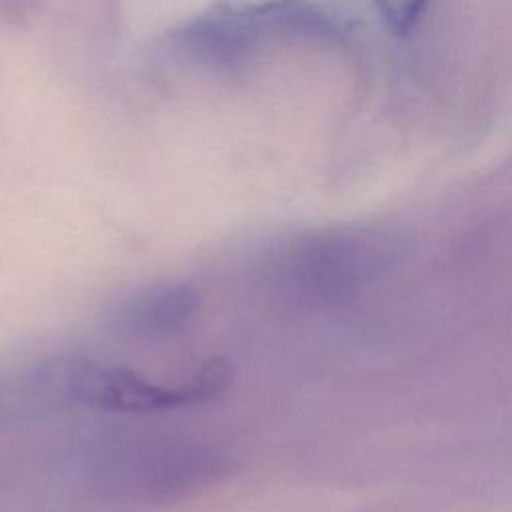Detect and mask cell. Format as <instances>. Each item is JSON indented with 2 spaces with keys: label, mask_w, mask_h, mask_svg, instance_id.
Masks as SVG:
<instances>
[{
  "label": "cell",
  "mask_w": 512,
  "mask_h": 512,
  "mask_svg": "<svg viewBox=\"0 0 512 512\" xmlns=\"http://www.w3.org/2000/svg\"><path fill=\"white\" fill-rule=\"evenodd\" d=\"M396 254L398 244L378 230L302 232L266 252L258 264V282L284 306L330 304L378 278Z\"/></svg>",
  "instance_id": "obj_1"
},
{
  "label": "cell",
  "mask_w": 512,
  "mask_h": 512,
  "mask_svg": "<svg viewBox=\"0 0 512 512\" xmlns=\"http://www.w3.org/2000/svg\"><path fill=\"white\" fill-rule=\"evenodd\" d=\"M232 376L234 370L226 358H210L196 366L186 380L162 386L134 370L72 356L42 364L34 374V390L60 404L156 414L216 402L228 392Z\"/></svg>",
  "instance_id": "obj_2"
},
{
  "label": "cell",
  "mask_w": 512,
  "mask_h": 512,
  "mask_svg": "<svg viewBox=\"0 0 512 512\" xmlns=\"http://www.w3.org/2000/svg\"><path fill=\"white\" fill-rule=\"evenodd\" d=\"M338 26L310 0H214L174 34L186 56L234 66L262 48L296 38H332Z\"/></svg>",
  "instance_id": "obj_3"
},
{
  "label": "cell",
  "mask_w": 512,
  "mask_h": 512,
  "mask_svg": "<svg viewBox=\"0 0 512 512\" xmlns=\"http://www.w3.org/2000/svg\"><path fill=\"white\" fill-rule=\"evenodd\" d=\"M232 468V456L218 444L162 436L110 446L98 454L94 476L118 498L160 504L220 482Z\"/></svg>",
  "instance_id": "obj_4"
},
{
  "label": "cell",
  "mask_w": 512,
  "mask_h": 512,
  "mask_svg": "<svg viewBox=\"0 0 512 512\" xmlns=\"http://www.w3.org/2000/svg\"><path fill=\"white\" fill-rule=\"evenodd\" d=\"M198 308L200 292L190 282H158L120 298L108 326L126 340H160L182 332Z\"/></svg>",
  "instance_id": "obj_5"
},
{
  "label": "cell",
  "mask_w": 512,
  "mask_h": 512,
  "mask_svg": "<svg viewBox=\"0 0 512 512\" xmlns=\"http://www.w3.org/2000/svg\"><path fill=\"white\" fill-rule=\"evenodd\" d=\"M426 2L428 0H374V6L394 32L404 34L418 24Z\"/></svg>",
  "instance_id": "obj_6"
}]
</instances>
